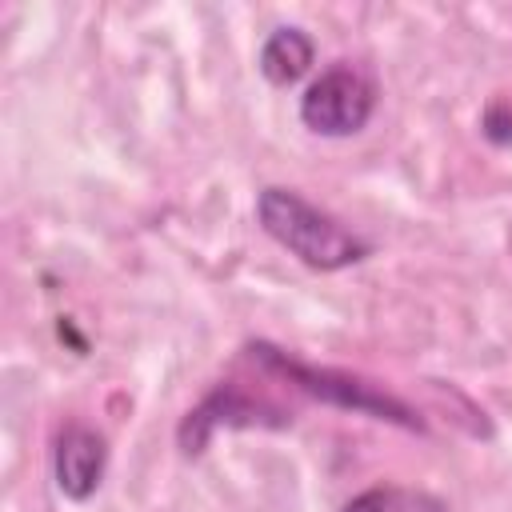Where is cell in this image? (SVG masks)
Segmentation results:
<instances>
[{"mask_svg": "<svg viewBox=\"0 0 512 512\" xmlns=\"http://www.w3.org/2000/svg\"><path fill=\"white\" fill-rule=\"evenodd\" d=\"M372 108H376V84L352 64H336L320 72L300 96V120L316 136H352L372 120Z\"/></svg>", "mask_w": 512, "mask_h": 512, "instance_id": "obj_2", "label": "cell"}, {"mask_svg": "<svg viewBox=\"0 0 512 512\" xmlns=\"http://www.w3.org/2000/svg\"><path fill=\"white\" fill-rule=\"evenodd\" d=\"M104 464H108V444L96 428L76 420L60 428L52 452V476L68 500H88L104 480Z\"/></svg>", "mask_w": 512, "mask_h": 512, "instance_id": "obj_4", "label": "cell"}, {"mask_svg": "<svg viewBox=\"0 0 512 512\" xmlns=\"http://www.w3.org/2000/svg\"><path fill=\"white\" fill-rule=\"evenodd\" d=\"M252 352H256L264 364H272L276 372L292 376L300 388H308V392H312V396H320V400H332V404H344V408H356V412H372V416H380V420H396V424H404V428H420V420H416V416H412L396 396L372 392L368 384L348 380V376H336V372L304 368V364H296V360L280 356V352H276V348H268V344H256Z\"/></svg>", "mask_w": 512, "mask_h": 512, "instance_id": "obj_3", "label": "cell"}, {"mask_svg": "<svg viewBox=\"0 0 512 512\" xmlns=\"http://www.w3.org/2000/svg\"><path fill=\"white\" fill-rule=\"evenodd\" d=\"M256 216H260V228L280 248H288L300 264L316 272H336L368 256V244L356 232H348L336 216L320 212L292 188H276V184L264 188L256 196Z\"/></svg>", "mask_w": 512, "mask_h": 512, "instance_id": "obj_1", "label": "cell"}, {"mask_svg": "<svg viewBox=\"0 0 512 512\" xmlns=\"http://www.w3.org/2000/svg\"><path fill=\"white\" fill-rule=\"evenodd\" d=\"M312 56H316V44L304 28H276L260 48V72L284 88L312 68Z\"/></svg>", "mask_w": 512, "mask_h": 512, "instance_id": "obj_5", "label": "cell"}, {"mask_svg": "<svg viewBox=\"0 0 512 512\" xmlns=\"http://www.w3.org/2000/svg\"><path fill=\"white\" fill-rule=\"evenodd\" d=\"M344 512H448V504L420 488H368L348 500Z\"/></svg>", "mask_w": 512, "mask_h": 512, "instance_id": "obj_6", "label": "cell"}]
</instances>
